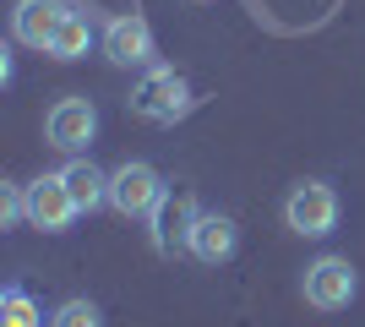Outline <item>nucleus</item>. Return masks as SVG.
Returning a JSON list of instances; mask_svg holds the SVG:
<instances>
[{"label": "nucleus", "mask_w": 365, "mask_h": 327, "mask_svg": "<svg viewBox=\"0 0 365 327\" xmlns=\"http://www.w3.org/2000/svg\"><path fill=\"white\" fill-rule=\"evenodd\" d=\"M235 246H240V229H235V218H224V213H197V224L185 234V251H191L197 262H207V267L229 262Z\"/></svg>", "instance_id": "8"}, {"label": "nucleus", "mask_w": 365, "mask_h": 327, "mask_svg": "<svg viewBox=\"0 0 365 327\" xmlns=\"http://www.w3.org/2000/svg\"><path fill=\"white\" fill-rule=\"evenodd\" d=\"M0 327H44V306L28 295V289H6L0 295Z\"/></svg>", "instance_id": "13"}, {"label": "nucleus", "mask_w": 365, "mask_h": 327, "mask_svg": "<svg viewBox=\"0 0 365 327\" xmlns=\"http://www.w3.org/2000/svg\"><path fill=\"white\" fill-rule=\"evenodd\" d=\"M61 180L71 186V197H76V207H82V213H98V207L109 202V175L98 170L88 153H71V164L61 170Z\"/></svg>", "instance_id": "11"}, {"label": "nucleus", "mask_w": 365, "mask_h": 327, "mask_svg": "<svg viewBox=\"0 0 365 327\" xmlns=\"http://www.w3.org/2000/svg\"><path fill=\"white\" fill-rule=\"evenodd\" d=\"M104 55L115 66H153V33L142 11H120L104 22Z\"/></svg>", "instance_id": "7"}, {"label": "nucleus", "mask_w": 365, "mask_h": 327, "mask_svg": "<svg viewBox=\"0 0 365 327\" xmlns=\"http://www.w3.org/2000/svg\"><path fill=\"white\" fill-rule=\"evenodd\" d=\"M197 213H202V207L191 202V197H175V191H164V202L153 207V218H148V224H153V246L164 251V256H169V251H185V234H191Z\"/></svg>", "instance_id": "10"}, {"label": "nucleus", "mask_w": 365, "mask_h": 327, "mask_svg": "<svg viewBox=\"0 0 365 327\" xmlns=\"http://www.w3.org/2000/svg\"><path fill=\"white\" fill-rule=\"evenodd\" d=\"M49 327H104V316H98L93 300H66V306L49 311Z\"/></svg>", "instance_id": "14"}, {"label": "nucleus", "mask_w": 365, "mask_h": 327, "mask_svg": "<svg viewBox=\"0 0 365 327\" xmlns=\"http://www.w3.org/2000/svg\"><path fill=\"white\" fill-rule=\"evenodd\" d=\"M82 218V207H76L71 186H66L61 175H38L28 186V224L33 229H44V234H66Z\"/></svg>", "instance_id": "6"}, {"label": "nucleus", "mask_w": 365, "mask_h": 327, "mask_svg": "<svg viewBox=\"0 0 365 327\" xmlns=\"http://www.w3.org/2000/svg\"><path fill=\"white\" fill-rule=\"evenodd\" d=\"M131 109L153 125H175L185 109H191V88H185L169 66H153L148 77H142V88L131 93Z\"/></svg>", "instance_id": "3"}, {"label": "nucleus", "mask_w": 365, "mask_h": 327, "mask_svg": "<svg viewBox=\"0 0 365 327\" xmlns=\"http://www.w3.org/2000/svg\"><path fill=\"white\" fill-rule=\"evenodd\" d=\"M88 44H93L88 16H82V11H66V22L55 28V44H49V55H55V61H76V55H88Z\"/></svg>", "instance_id": "12"}, {"label": "nucleus", "mask_w": 365, "mask_h": 327, "mask_svg": "<svg viewBox=\"0 0 365 327\" xmlns=\"http://www.w3.org/2000/svg\"><path fill=\"white\" fill-rule=\"evenodd\" d=\"M305 306H317V311H344L354 300V289H360V279H354L349 256H317V262L305 267Z\"/></svg>", "instance_id": "5"}, {"label": "nucleus", "mask_w": 365, "mask_h": 327, "mask_svg": "<svg viewBox=\"0 0 365 327\" xmlns=\"http://www.w3.org/2000/svg\"><path fill=\"white\" fill-rule=\"evenodd\" d=\"M284 224L305 240H322V234L338 229V191L327 180H300V186L284 197Z\"/></svg>", "instance_id": "2"}, {"label": "nucleus", "mask_w": 365, "mask_h": 327, "mask_svg": "<svg viewBox=\"0 0 365 327\" xmlns=\"http://www.w3.org/2000/svg\"><path fill=\"white\" fill-rule=\"evenodd\" d=\"M164 175L153 170L148 158H125L120 170L109 175V207L120 218H153V207L164 202Z\"/></svg>", "instance_id": "1"}, {"label": "nucleus", "mask_w": 365, "mask_h": 327, "mask_svg": "<svg viewBox=\"0 0 365 327\" xmlns=\"http://www.w3.org/2000/svg\"><path fill=\"white\" fill-rule=\"evenodd\" d=\"M0 224L6 229L28 224V186H0Z\"/></svg>", "instance_id": "15"}, {"label": "nucleus", "mask_w": 365, "mask_h": 327, "mask_svg": "<svg viewBox=\"0 0 365 327\" xmlns=\"http://www.w3.org/2000/svg\"><path fill=\"white\" fill-rule=\"evenodd\" d=\"M44 137L55 153H88V142L98 137V109L93 98H61V104L44 115Z\"/></svg>", "instance_id": "4"}, {"label": "nucleus", "mask_w": 365, "mask_h": 327, "mask_svg": "<svg viewBox=\"0 0 365 327\" xmlns=\"http://www.w3.org/2000/svg\"><path fill=\"white\" fill-rule=\"evenodd\" d=\"M66 22V6L61 0H16V11H11V33H16V44H28V49H44L55 44V28Z\"/></svg>", "instance_id": "9"}]
</instances>
